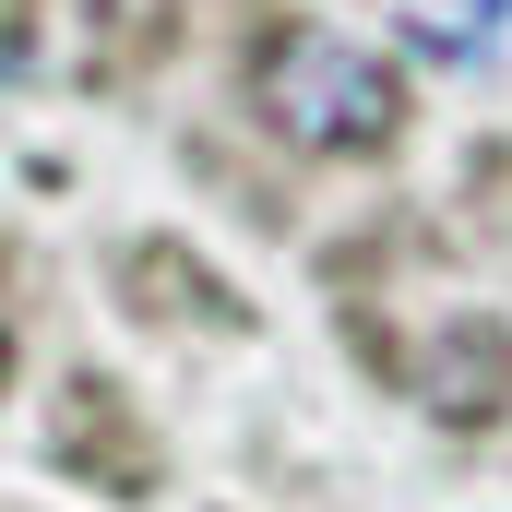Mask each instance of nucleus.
Wrapping results in <instances>:
<instances>
[{"label": "nucleus", "instance_id": "nucleus-1", "mask_svg": "<svg viewBox=\"0 0 512 512\" xmlns=\"http://www.w3.org/2000/svg\"><path fill=\"white\" fill-rule=\"evenodd\" d=\"M262 120L286 131V143H322V155L382 143V131H393V72L358 48V36L298 24V36L262 48Z\"/></svg>", "mask_w": 512, "mask_h": 512}, {"label": "nucleus", "instance_id": "nucleus-2", "mask_svg": "<svg viewBox=\"0 0 512 512\" xmlns=\"http://www.w3.org/2000/svg\"><path fill=\"white\" fill-rule=\"evenodd\" d=\"M501 24H512V0H441V12H417V48H441V60H477Z\"/></svg>", "mask_w": 512, "mask_h": 512}]
</instances>
